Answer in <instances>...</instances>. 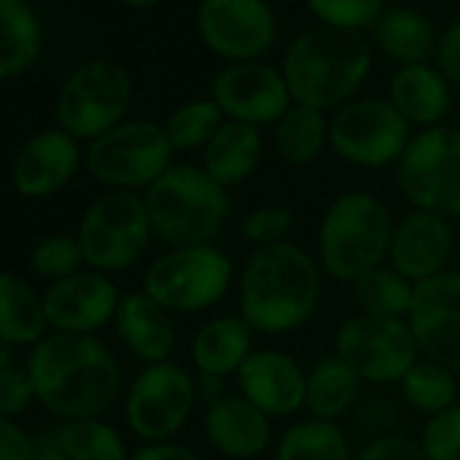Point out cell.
<instances>
[{"label": "cell", "mask_w": 460, "mask_h": 460, "mask_svg": "<svg viewBox=\"0 0 460 460\" xmlns=\"http://www.w3.org/2000/svg\"><path fill=\"white\" fill-rule=\"evenodd\" d=\"M355 460H428V457H425V452H422L417 438L395 433V436L366 441L355 452Z\"/></svg>", "instance_id": "42"}, {"label": "cell", "mask_w": 460, "mask_h": 460, "mask_svg": "<svg viewBox=\"0 0 460 460\" xmlns=\"http://www.w3.org/2000/svg\"><path fill=\"white\" fill-rule=\"evenodd\" d=\"M33 436L17 422L0 417V460H31Z\"/></svg>", "instance_id": "43"}, {"label": "cell", "mask_w": 460, "mask_h": 460, "mask_svg": "<svg viewBox=\"0 0 460 460\" xmlns=\"http://www.w3.org/2000/svg\"><path fill=\"white\" fill-rule=\"evenodd\" d=\"M417 441L428 460H460V403L428 417Z\"/></svg>", "instance_id": "40"}, {"label": "cell", "mask_w": 460, "mask_h": 460, "mask_svg": "<svg viewBox=\"0 0 460 460\" xmlns=\"http://www.w3.org/2000/svg\"><path fill=\"white\" fill-rule=\"evenodd\" d=\"M12 366H14V347L0 339V371L12 368Z\"/></svg>", "instance_id": "48"}, {"label": "cell", "mask_w": 460, "mask_h": 460, "mask_svg": "<svg viewBox=\"0 0 460 460\" xmlns=\"http://www.w3.org/2000/svg\"><path fill=\"white\" fill-rule=\"evenodd\" d=\"M198 33L214 55L230 63H255L271 49L277 22L266 0H203Z\"/></svg>", "instance_id": "14"}, {"label": "cell", "mask_w": 460, "mask_h": 460, "mask_svg": "<svg viewBox=\"0 0 460 460\" xmlns=\"http://www.w3.org/2000/svg\"><path fill=\"white\" fill-rule=\"evenodd\" d=\"M255 352V331L242 314H219L198 328L190 344V358L198 374L236 376L244 360Z\"/></svg>", "instance_id": "23"}, {"label": "cell", "mask_w": 460, "mask_h": 460, "mask_svg": "<svg viewBox=\"0 0 460 460\" xmlns=\"http://www.w3.org/2000/svg\"><path fill=\"white\" fill-rule=\"evenodd\" d=\"M409 122L393 109L390 101L363 98L336 109L328 122L331 149L349 165L358 168H387L398 165L411 133Z\"/></svg>", "instance_id": "13"}, {"label": "cell", "mask_w": 460, "mask_h": 460, "mask_svg": "<svg viewBox=\"0 0 460 460\" xmlns=\"http://www.w3.org/2000/svg\"><path fill=\"white\" fill-rule=\"evenodd\" d=\"M225 114L219 111V106L208 98V101H190L184 106H179L163 125L173 152H195V149H206L208 141L217 136V130L222 128Z\"/></svg>", "instance_id": "35"}, {"label": "cell", "mask_w": 460, "mask_h": 460, "mask_svg": "<svg viewBox=\"0 0 460 460\" xmlns=\"http://www.w3.org/2000/svg\"><path fill=\"white\" fill-rule=\"evenodd\" d=\"M398 387L403 403L425 417L441 414L460 403V374L428 358H420L414 368L398 382Z\"/></svg>", "instance_id": "32"}, {"label": "cell", "mask_w": 460, "mask_h": 460, "mask_svg": "<svg viewBox=\"0 0 460 460\" xmlns=\"http://www.w3.org/2000/svg\"><path fill=\"white\" fill-rule=\"evenodd\" d=\"M352 417H355V428L368 441L385 438V436H395L403 428V409L393 398H387L382 393H371L366 398L360 395Z\"/></svg>", "instance_id": "39"}, {"label": "cell", "mask_w": 460, "mask_h": 460, "mask_svg": "<svg viewBox=\"0 0 460 460\" xmlns=\"http://www.w3.org/2000/svg\"><path fill=\"white\" fill-rule=\"evenodd\" d=\"M203 436L214 452L230 460H255L274 438L271 417L263 414L239 393H227L222 401L206 406Z\"/></svg>", "instance_id": "21"}, {"label": "cell", "mask_w": 460, "mask_h": 460, "mask_svg": "<svg viewBox=\"0 0 460 460\" xmlns=\"http://www.w3.org/2000/svg\"><path fill=\"white\" fill-rule=\"evenodd\" d=\"M263 160L261 128L225 119L200 155V168L225 190L247 181Z\"/></svg>", "instance_id": "24"}, {"label": "cell", "mask_w": 460, "mask_h": 460, "mask_svg": "<svg viewBox=\"0 0 460 460\" xmlns=\"http://www.w3.org/2000/svg\"><path fill=\"white\" fill-rule=\"evenodd\" d=\"M236 279V266L217 244L171 247L155 258L141 290L171 314H200L214 309Z\"/></svg>", "instance_id": "6"}, {"label": "cell", "mask_w": 460, "mask_h": 460, "mask_svg": "<svg viewBox=\"0 0 460 460\" xmlns=\"http://www.w3.org/2000/svg\"><path fill=\"white\" fill-rule=\"evenodd\" d=\"M211 101L225 119L252 128L277 125L293 106L285 74L263 63H234L219 71L211 82Z\"/></svg>", "instance_id": "16"}, {"label": "cell", "mask_w": 460, "mask_h": 460, "mask_svg": "<svg viewBox=\"0 0 460 460\" xmlns=\"http://www.w3.org/2000/svg\"><path fill=\"white\" fill-rule=\"evenodd\" d=\"M393 109L409 122V128H436L449 109L447 79L430 66H406L390 82Z\"/></svg>", "instance_id": "25"}, {"label": "cell", "mask_w": 460, "mask_h": 460, "mask_svg": "<svg viewBox=\"0 0 460 460\" xmlns=\"http://www.w3.org/2000/svg\"><path fill=\"white\" fill-rule=\"evenodd\" d=\"M152 234L168 250L214 244L225 230L234 203L200 165H171L144 192Z\"/></svg>", "instance_id": "5"}, {"label": "cell", "mask_w": 460, "mask_h": 460, "mask_svg": "<svg viewBox=\"0 0 460 460\" xmlns=\"http://www.w3.org/2000/svg\"><path fill=\"white\" fill-rule=\"evenodd\" d=\"M323 269L317 255L296 242L258 247L239 277V314L255 336L301 331L323 301Z\"/></svg>", "instance_id": "2"}, {"label": "cell", "mask_w": 460, "mask_h": 460, "mask_svg": "<svg viewBox=\"0 0 460 460\" xmlns=\"http://www.w3.org/2000/svg\"><path fill=\"white\" fill-rule=\"evenodd\" d=\"M128 460H203L195 449H190L187 444L173 441H152V444H141L130 452Z\"/></svg>", "instance_id": "45"}, {"label": "cell", "mask_w": 460, "mask_h": 460, "mask_svg": "<svg viewBox=\"0 0 460 460\" xmlns=\"http://www.w3.org/2000/svg\"><path fill=\"white\" fill-rule=\"evenodd\" d=\"M371 71V49L363 36L336 28H309L288 49L285 82L293 103L320 111L341 109Z\"/></svg>", "instance_id": "3"}, {"label": "cell", "mask_w": 460, "mask_h": 460, "mask_svg": "<svg viewBox=\"0 0 460 460\" xmlns=\"http://www.w3.org/2000/svg\"><path fill=\"white\" fill-rule=\"evenodd\" d=\"M374 36L379 49L406 66H425L428 58L436 49V39H433V28L430 22L417 14L414 9H390L382 12V17L374 25Z\"/></svg>", "instance_id": "29"}, {"label": "cell", "mask_w": 460, "mask_h": 460, "mask_svg": "<svg viewBox=\"0 0 460 460\" xmlns=\"http://www.w3.org/2000/svg\"><path fill=\"white\" fill-rule=\"evenodd\" d=\"M31 460H68L66 452L60 449L52 428L44 430V433H39V436H33V457Z\"/></svg>", "instance_id": "47"}, {"label": "cell", "mask_w": 460, "mask_h": 460, "mask_svg": "<svg viewBox=\"0 0 460 460\" xmlns=\"http://www.w3.org/2000/svg\"><path fill=\"white\" fill-rule=\"evenodd\" d=\"M363 395L360 376L333 352L306 368V411L309 417L339 422L355 411Z\"/></svg>", "instance_id": "26"}, {"label": "cell", "mask_w": 460, "mask_h": 460, "mask_svg": "<svg viewBox=\"0 0 460 460\" xmlns=\"http://www.w3.org/2000/svg\"><path fill=\"white\" fill-rule=\"evenodd\" d=\"M438 74L455 84H460V20L444 33L438 52H436Z\"/></svg>", "instance_id": "44"}, {"label": "cell", "mask_w": 460, "mask_h": 460, "mask_svg": "<svg viewBox=\"0 0 460 460\" xmlns=\"http://www.w3.org/2000/svg\"><path fill=\"white\" fill-rule=\"evenodd\" d=\"M31 269H33L36 277L47 279L49 285L52 282H60V279L82 271V269H87L76 234H52V236H44L33 247V252H31Z\"/></svg>", "instance_id": "36"}, {"label": "cell", "mask_w": 460, "mask_h": 460, "mask_svg": "<svg viewBox=\"0 0 460 460\" xmlns=\"http://www.w3.org/2000/svg\"><path fill=\"white\" fill-rule=\"evenodd\" d=\"M68 460H128L130 449L122 433L106 417L68 420L52 428Z\"/></svg>", "instance_id": "33"}, {"label": "cell", "mask_w": 460, "mask_h": 460, "mask_svg": "<svg viewBox=\"0 0 460 460\" xmlns=\"http://www.w3.org/2000/svg\"><path fill=\"white\" fill-rule=\"evenodd\" d=\"M119 4L133 6V9H144V6H155V4H160V0H119Z\"/></svg>", "instance_id": "49"}, {"label": "cell", "mask_w": 460, "mask_h": 460, "mask_svg": "<svg viewBox=\"0 0 460 460\" xmlns=\"http://www.w3.org/2000/svg\"><path fill=\"white\" fill-rule=\"evenodd\" d=\"M130 98L133 84L122 66L111 60H90L60 87L55 103L58 125L76 141H95L125 122Z\"/></svg>", "instance_id": "11"}, {"label": "cell", "mask_w": 460, "mask_h": 460, "mask_svg": "<svg viewBox=\"0 0 460 460\" xmlns=\"http://www.w3.org/2000/svg\"><path fill=\"white\" fill-rule=\"evenodd\" d=\"M41 52V22L28 0H0V79L25 74Z\"/></svg>", "instance_id": "28"}, {"label": "cell", "mask_w": 460, "mask_h": 460, "mask_svg": "<svg viewBox=\"0 0 460 460\" xmlns=\"http://www.w3.org/2000/svg\"><path fill=\"white\" fill-rule=\"evenodd\" d=\"M111 325L122 347L144 366L165 363L176 349L173 314L163 309L155 298H149L144 290L122 296Z\"/></svg>", "instance_id": "22"}, {"label": "cell", "mask_w": 460, "mask_h": 460, "mask_svg": "<svg viewBox=\"0 0 460 460\" xmlns=\"http://www.w3.org/2000/svg\"><path fill=\"white\" fill-rule=\"evenodd\" d=\"M336 355L363 385H398L422 358L406 320L355 314L344 320L333 339Z\"/></svg>", "instance_id": "12"}, {"label": "cell", "mask_w": 460, "mask_h": 460, "mask_svg": "<svg viewBox=\"0 0 460 460\" xmlns=\"http://www.w3.org/2000/svg\"><path fill=\"white\" fill-rule=\"evenodd\" d=\"M76 239L87 269L109 277L133 269L155 239L144 195L128 190L101 192L84 208Z\"/></svg>", "instance_id": "7"}, {"label": "cell", "mask_w": 460, "mask_h": 460, "mask_svg": "<svg viewBox=\"0 0 460 460\" xmlns=\"http://www.w3.org/2000/svg\"><path fill=\"white\" fill-rule=\"evenodd\" d=\"M406 323L422 358L460 374V271L414 285Z\"/></svg>", "instance_id": "15"}, {"label": "cell", "mask_w": 460, "mask_h": 460, "mask_svg": "<svg viewBox=\"0 0 460 460\" xmlns=\"http://www.w3.org/2000/svg\"><path fill=\"white\" fill-rule=\"evenodd\" d=\"M84 165L106 190L144 192L173 165V146L163 125L125 119L90 141Z\"/></svg>", "instance_id": "8"}, {"label": "cell", "mask_w": 460, "mask_h": 460, "mask_svg": "<svg viewBox=\"0 0 460 460\" xmlns=\"http://www.w3.org/2000/svg\"><path fill=\"white\" fill-rule=\"evenodd\" d=\"M455 252V227L452 219H444L430 211L411 208L393 227V242L387 266H393L411 285L433 279L449 271Z\"/></svg>", "instance_id": "19"}, {"label": "cell", "mask_w": 460, "mask_h": 460, "mask_svg": "<svg viewBox=\"0 0 460 460\" xmlns=\"http://www.w3.org/2000/svg\"><path fill=\"white\" fill-rule=\"evenodd\" d=\"M306 4L325 28L358 33L368 25H376L385 0H306Z\"/></svg>", "instance_id": "37"}, {"label": "cell", "mask_w": 460, "mask_h": 460, "mask_svg": "<svg viewBox=\"0 0 460 460\" xmlns=\"http://www.w3.org/2000/svg\"><path fill=\"white\" fill-rule=\"evenodd\" d=\"M296 217L288 206L279 203H269V206H258L252 208L244 219H242V236L258 250V247H271L279 242H288L293 234Z\"/></svg>", "instance_id": "38"}, {"label": "cell", "mask_w": 460, "mask_h": 460, "mask_svg": "<svg viewBox=\"0 0 460 460\" xmlns=\"http://www.w3.org/2000/svg\"><path fill=\"white\" fill-rule=\"evenodd\" d=\"M274 460H355V452L339 422L306 417L282 430Z\"/></svg>", "instance_id": "30"}, {"label": "cell", "mask_w": 460, "mask_h": 460, "mask_svg": "<svg viewBox=\"0 0 460 460\" xmlns=\"http://www.w3.org/2000/svg\"><path fill=\"white\" fill-rule=\"evenodd\" d=\"M239 395L271 420L296 417L306 409V368L285 349H255L236 371Z\"/></svg>", "instance_id": "18"}, {"label": "cell", "mask_w": 460, "mask_h": 460, "mask_svg": "<svg viewBox=\"0 0 460 460\" xmlns=\"http://www.w3.org/2000/svg\"><path fill=\"white\" fill-rule=\"evenodd\" d=\"M36 403V387L28 368H4L0 371V417L17 420Z\"/></svg>", "instance_id": "41"}, {"label": "cell", "mask_w": 460, "mask_h": 460, "mask_svg": "<svg viewBox=\"0 0 460 460\" xmlns=\"http://www.w3.org/2000/svg\"><path fill=\"white\" fill-rule=\"evenodd\" d=\"M195 390H198V401L203 406H211L227 395V379L217 376V374H198L195 371Z\"/></svg>", "instance_id": "46"}, {"label": "cell", "mask_w": 460, "mask_h": 460, "mask_svg": "<svg viewBox=\"0 0 460 460\" xmlns=\"http://www.w3.org/2000/svg\"><path fill=\"white\" fill-rule=\"evenodd\" d=\"M82 146L60 128L31 136L14 157L12 184L22 198H52L63 192L82 165Z\"/></svg>", "instance_id": "20"}, {"label": "cell", "mask_w": 460, "mask_h": 460, "mask_svg": "<svg viewBox=\"0 0 460 460\" xmlns=\"http://www.w3.org/2000/svg\"><path fill=\"white\" fill-rule=\"evenodd\" d=\"M277 155L290 165H309L317 160L328 144L325 111L293 103L274 128Z\"/></svg>", "instance_id": "31"}, {"label": "cell", "mask_w": 460, "mask_h": 460, "mask_svg": "<svg viewBox=\"0 0 460 460\" xmlns=\"http://www.w3.org/2000/svg\"><path fill=\"white\" fill-rule=\"evenodd\" d=\"M122 301L119 288L109 274L95 269H82L44 290V309L49 333L98 336L114 323L117 306Z\"/></svg>", "instance_id": "17"}, {"label": "cell", "mask_w": 460, "mask_h": 460, "mask_svg": "<svg viewBox=\"0 0 460 460\" xmlns=\"http://www.w3.org/2000/svg\"><path fill=\"white\" fill-rule=\"evenodd\" d=\"M395 179L411 208L460 219V130L436 125L411 136Z\"/></svg>", "instance_id": "9"}, {"label": "cell", "mask_w": 460, "mask_h": 460, "mask_svg": "<svg viewBox=\"0 0 460 460\" xmlns=\"http://www.w3.org/2000/svg\"><path fill=\"white\" fill-rule=\"evenodd\" d=\"M198 403L195 371L173 360L144 366L122 395L128 430L144 444L173 441Z\"/></svg>", "instance_id": "10"}, {"label": "cell", "mask_w": 460, "mask_h": 460, "mask_svg": "<svg viewBox=\"0 0 460 460\" xmlns=\"http://www.w3.org/2000/svg\"><path fill=\"white\" fill-rule=\"evenodd\" d=\"M352 288V298L360 309V314L371 317H395L406 320V312L411 306L414 285L401 277L393 266H379L360 277Z\"/></svg>", "instance_id": "34"}, {"label": "cell", "mask_w": 460, "mask_h": 460, "mask_svg": "<svg viewBox=\"0 0 460 460\" xmlns=\"http://www.w3.org/2000/svg\"><path fill=\"white\" fill-rule=\"evenodd\" d=\"M49 336L44 293L22 277L0 271V339L17 347H36Z\"/></svg>", "instance_id": "27"}, {"label": "cell", "mask_w": 460, "mask_h": 460, "mask_svg": "<svg viewBox=\"0 0 460 460\" xmlns=\"http://www.w3.org/2000/svg\"><path fill=\"white\" fill-rule=\"evenodd\" d=\"M41 403L58 422L106 417L122 393L117 355L98 336L49 333L25 363Z\"/></svg>", "instance_id": "1"}, {"label": "cell", "mask_w": 460, "mask_h": 460, "mask_svg": "<svg viewBox=\"0 0 460 460\" xmlns=\"http://www.w3.org/2000/svg\"><path fill=\"white\" fill-rule=\"evenodd\" d=\"M390 208L371 192H341L325 208L317 227V263L323 274L341 285H355L368 271L387 263L393 242Z\"/></svg>", "instance_id": "4"}]
</instances>
